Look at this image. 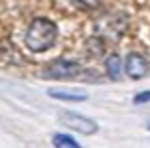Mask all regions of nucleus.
<instances>
[{
	"mask_svg": "<svg viewBox=\"0 0 150 148\" xmlns=\"http://www.w3.org/2000/svg\"><path fill=\"white\" fill-rule=\"evenodd\" d=\"M57 40V26L47 18H36L32 20L30 28L26 32V47L34 53L50 50Z\"/></svg>",
	"mask_w": 150,
	"mask_h": 148,
	"instance_id": "1",
	"label": "nucleus"
},
{
	"mask_svg": "<svg viewBox=\"0 0 150 148\" xmlns=\"http://www.w3.org/2000/svg\"><path fill=\"white\" fill-rule=\"evenodd\" d=\"M127 75L130 79H142L144 75L148 73V61L140 55V53H130L127 57Z\"/></svg>",
	"mask_w": 150,
	"mask_h": 148,
	"instance_id": "5",
	"label": "nucleus"
},
{
	"mask_svg": "<svg viewBox=\"0 0 150 148\" xmlns=\"http://www.w3.org/2000/svg\"><path fill=\"white\" fill-rule=\"evenodd\" d=\"M105 71H107V75L111 77L112 81L120 79V75H122V59H120V55L111 53V55L107 57V61H105Z\"/></svg>",
	"mask_w": 150,
	"mask_h": 148,
	"instance_id": "7",
	"label": "nucleus"
},
{
	"mask_svg": "<svg viewBox=\"0 0 150 148\" xmlns=\"http://www.w3.org/2000/svg\"><path fill=\"white\" fill-rule=\"evenodd\" d=\"M52 142L55 148H81L79 146V142L75 140L73 136H69V134H63V132H57L52 136Z\"/></svg>",
	"mask_w": 150,
	"mask_h": 148,
	"instance_id": "8",
	"label": "nucleus"
},
{
	"mask_svg": "<svg viewBox=\"0 0 150 148\" xmlns=\"http://www.w3.org/2000/svg\"><path fill=\"white\" fill-rule=\"evenodd\" d=\"M146 126H148V130H150V120H148V125H146Z\"/></svg>",
	"mask_w": 150,
	"mask_h": 148,
	"instance_id": "11",
	"label": "nucleus"
},
{
	"mask_svg": "<svg viewBox=\"0 0 150 148\" xmlns=\"http://www.w3.org/2000/svg\"><path fill=\"white\" fill-rule=\"evenodd\" d=\"M150 101V91H142V93H136L134 97V105H144Z\"/></svg>",
	"mask_w": 150,
	"mask_h": 148,
	"instance_id": "9",
	"label": "nucleus"
},
{
	"mask_svg": "<svg viewBox=\"0 0 150 148\" xmlns=\"http://www.w3.org/2000/svg\"><path fill=\"white\" fill-rule=\"evenodd\" d=\"M99 32H105V36L119 38L125 30H127V16L122 14H109L105 18H101V22L97 26Z\"/></svg>",
	"mask_w": 150,
	"mask_h": 148,
	"instance_id": "4",
	"label": "nucleus"
},
{
	"mask_svg": "<svg viewBox=\"0 0 150 148\" xmlns=\"http://www.w3.org/2000/svg\"><path fill=\"white\" fill-rule=\"evenodd\" d=\"M47 95L53 97V99H59V101H73V103H81L87 99V91H83V89H50L47 91Z\"/></svg>",
	"mask_w": 150,
	"mask_h": 148,
	"instance_id": "6",
	"label": "nucleus"
},
{
	"mask_svg": "<svg viewBox=\"0 0 150 148\" xmlns=\"http://www.w3.org/2000/svg\"><path fill=\"white\" fill-rule=\"evenodd\" d=\"M77 2V6L81 8H97L101 4V0H75Z\"/></svg>",
	"mask_w": 150,
	"mask_h": 148,
	"instance_id": "10",
	"label": "nucleus"
},
{
	"mask_svg": "<svg viewBox=\"0 0 150 148\" xmlns=\"http://www.w3.org/2000/svg\"><path fill=\"white\" fill-rule=\"evenodd\" d=\"M79 73V65L75 61H67V59H57L42 71L44 79H69L73 75Z\"/></svg>",
	"mask_w": 150,
	"mask_h": 148,
	"instance_id": "3",
	"label": "nucleus"
},
{
	"mask_svg": "<svg viewBox=\"0 0 150 148\" xmlns=\"http://www.w3.org/2000/svg\"><path fill=\"white\" fill-rule=\"evenodd\" d=\"M59 120L65 126L73 128L77 132H83V134H93V132H97V128H99L97 123H95L93 118L85 117V115H79V113H71V111L61 113Z\"/></svg>",
	"mask_w": 150,
	"mask_h": 148,
	"instance_id": "2",
	"label": "nucleus"
}]
</instances>
